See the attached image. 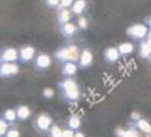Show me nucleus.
Segmentation results:
<instances>
[{
    "label": "nucleus",
    "mask_w": 151,
    "mask_h": 137,
    "mask_svg": "<svg viewBox=\"0 0 151 137\" xmlns=\"http://www.w3.org/2000/svg\"><path fill=\"white\" fill-rule=\"evenodd\" d=\"M58 87L62 92L63 98L67 102H76L79 100L81 92H79L78 83L73 78H64L62 82L58 83Z\"/></svg>",
    "instance_id": "nucleus-1"
},
{
    "label": "nucleus",
    "mask_w": 151,
    "mask_h": 137,
    "mask_svg": "<svg viewBox=\"0 0 151 137\" xmlns=\"http://www.w3.org/2000/svg\"><path fill=\"white\" fill-rule=\"evenodd\" d=\"M81 50L77 44H69L59 48L55 52V58L59 60L60 63H67V62H72V63H77Z\"/></svg>",
    "instance_id": "nucleus-2"
},
{
    "label": "nucleus",
    "mask_w": 151,
    "mask_h": 137,
    "mask_svg": "<svg viewBox=\"0 0 151 137\" xmlns=\"http://www.w3.org/2000/svg\"><path fill=\"white\" fill-rule=\"evenodd\" d=\"M52 125H53V118H52L48 113H40V115H38L34 118V121H33L34 128L38 132H40V133L48 132Z\"/></svg>",
    "instance_id": "nucleus-3"
},
{
    "label": "nucleus",
    "mask_w": 151,
    "mask_h": 137,
    "mask_svg": "<svg viewBox=\"0 0 151 137\" xmlns=\"http://www.w3.org/2000/svg\"><path fill=\"white\" fill-rule=\"evenodd\" d=\"M126 34L131 38H134V39L142 40L149 34V27H146L144 24H134L130 28H127Z\"/></svg>",
    "instance_id": "nucleus-4"
},
{
    "label": "nucleus",
    "mask_w": 151,
    "mask_h": 137,
    "mask_svg": "<svg viewBox=\"0 0 151 137\" xmlns=\"http://www.w3.org/2000/svg\"><path fill=\"white\" fill-rule=\"evenodd\" d=\"M17 60H19L18 49L12 47H6L3 49L0 54V63H17Z\"/></svg>",
    "instance_id": "nucleus-5"
},
{
    "label": "nucleus",
    "mask_w": 151,
    "mask_h": 137,
    "mask_svg": "<svg viewBox=\"0 0 151 137\" xmlns=\"http://www.w3.org/2000/svg\"><path fill=\"white\" fill-rule=\"evenodd\" d=\"M93 63V54L92 52L89 50L88 48L83 49L79 54V58H78V62H77V67L78 69H86L88 67H91Z\"/></svg>",
    "instance_id": "nucleus-6"
},
{
    "label": "nucleus",
    "mask_w": 151,
    "mask_h": 137,
    "mask_svg": "<svg viewBox=\"0 0 151 137\" xmlns=\"http://www.w3.org/2000/svg\"><path fill=\"white\" fill-rule=\"evenodd\" d=\"M18 54H19V60L22 63H29L30 60L34 59L35 49L32 45H24L18 50Z\"/></svg>",
    "instance_id": "nucleus-7"
},
{
    "label": "nucleus",
    "mask_w": 151,
    "mask_h": 137,
    "mask_svg": "<svg viewBox=\"0 0 151 137\" xmlns=\"http://www.w3.org/2000/svg\"><path fill=\"white\" fill-rule=\"evenodd\" d=\"M52 65V58L45 54V53H40L37 55V58L34 60V68L37 70H47Z\"/></svg>",
    "instance_id": "nucleus-8"
},
{
    "label": "nucleus",
    "mask_w": 151,
    "mask_h": 137,
    "mask_svg": "<svg viewBox=\"0 0 151 137\" xmlns=\"http://www.w3.org/2000/svg\"><path fill=\"white\" fill-rule=\"evenodd\" d=\"M19 73V65L17 63H0V77L5 78Z\"/></svg>",
    "instance_id": "nucleus-9"
},
{
    "label": "nucleus",
    "mask_w": 151,
    "mask_h": 137,
    "mask_svg": "<svg viewBox=\"0 0 151 137\" xmlns=\"http://www.w3.org/2000/svg\"><path fill=\"white\" fill-rule=\"evenodd\" d=\"M139 55L144 59H150L151 55V40L150 34H147V39H142L139 45Z\"/></svg>",
    "instance_id": "nucleus-10"
},
{
    "label": "nucleus",
    "mask_w": 151,
    "mask_h": 137,
    "mask_svg": "<svg viewBox=\"0 0 151 137\" xmlns=\"http://www.w3.org/2000/svg\"><path fill=\"white\" fill-rule=\"evenodd\" d=\"M103 57H105V62L108 64H113L120 59V53L116 47H108L106 50L103 52Z\"/></svg>",
    "instance_id": "nucleus-11"
},
{
    "label": "nucleus",
    "mask_w": 151,
    "mask_h": 137,
    "mask_svg": "<svg viewBox=\"0 0 151 137\" xmlns=\"http://www.w3.org/2000/svg\"><path fill=\"white\" fill-rule=\"evenodd\" d=\"M59 30H60V34H62L64 38H72L73 35H76L78 33V28L74 23L68 22V23H65V24L60 25Z\"/></svg>",
    "instance_id": "nucleus-12"
},
{
    "label": "nucleus",
    "mask_w": 151,
    "mask_h": 137,
    "mask_svg": "<svg viewBox=\"0 0 151 137\" xmlns=\"http://www.w3.org/2000/svg\"><path fill=\"white\" fill-rule=\"evenodd\" d=\"M77 72H78L77 63H72V62L63 63V67H62V75H63L64 78H72Z\"/></svg>",
    "instance_id": "nucleus-13"
},
{
    "label": "nucleus",
    "mask_w": 151,
    "mask_h": 137,
    "mask_svg": "<svg viewBox=\"0 0 151 137\" xmlns=\"http://www.w3.org/2000/svg\"><path fill=\"white\" fill-rule=\"evenodd\" d=\"M15 113H17V120L25 121L30 117L32 111H30V108L25 105H19L15 107Z\"/></svg>",
    "instance_id": "nucleus-14"
},
{
    "label": "nucleus",
    "mask_w": 151,
    "mask_h": 137,
    "mask_svg": "<svg viewBox=\"0 0 151 137\" xmlns=\"http://www.w3.org/2000/svg\"><path fill=\"white\" fill-rule=\"evenodd\" d=\"M87 8V1L86 0H76V1H73L72 6H70V11H72L73 15H82L83 11L86 10Z\"/></svg>",
    "instance_id": "nucleus-15"
},
{
    "label": "nucleus",
    "mask_w": 151,
    "mask_h": 137,
    "mask_svg": "<svg viewBox=\"0 0 151 137\" xmlns=\"http://www.w3.org/2000/svg\"><path fill=\"white\" fill-rule=\"evenodd\" d=\"M72 18H73V14H72V11H70V8H65V9H60V10H58V16H57V19H58L59 25H63V24H65V23L70 22Z\"/></svg>",
    "instance_id": "nucleus-16"
},
{
    "label": "nucleus",
    "mask_w": 151,
    "mask_h": 137,
    "mask_svg": "<svg viewBox=\"0 0 151 137\" xmlns=\"http://www.w3.org/2000/svg\"><path fill=\"white\" fill-rule=\"evenodd\" d=\"M115 133L117 137H140L139 131H137V128H135V127H131L129 130H124V128H121V127H119V128L115 131Z\"/></svg>",
    "instance_id": "nucleus-17"
},
{
    "label": "nucleus",
    "mask_w": 151,
    "mask_h": 137,
    "mask_svg": "<svg viewBox=\"0 0 151 137\" xmlns=\"http://www.w3.org/2000/svg\"><path fill=\"white\" fill-rule=\"evenodd\" d=\"M65 125L69 130H73V131H78L81 128V120L78 118L77 116H69L67 120H65Z\"/></svg>",
    "instance_id": "nucleus-18"
},
{
    "label": "nucleus",
    "mask_w": 151,
    "mask_h": 137,
    "mask_svg": "<svg viewBox=\"0 0 151 137\" xmlns=\"http://www.w3.org/2000/svg\"><path fill=\"white\" fill-rule=\"evenodd\" d=\"M116 48L119 50L120 57H122V55H129L131 53H134L135 45L132 43H121L119 47H116Z\"/></svg>",
    "instance_id": "nucleus-19"
},
{
    "label": "nucleus",
    "mask_w": 151,
    "mask_h": 137,
    "mask_svg": "<svg viewBox=\"0 0 151 137\" xmlns=\"http://www.w3.org/2000/svg\"><path fill=\"white\" fill-rule=\"evenodd\" d=\"M134 126H135V128H139L140 131H142V132H145V133L150 135V132H151L150 123L145 118H142V117H141L139 121H136L135 123H134Z\"/></svg>",
    "instance_id": "nucleus-20"
},
{
    "label": "nucleus",
    "mask_w": 151,
    "mask_h": 137,
    "mask_svg": "<svg viewBox=\"0 0 151 137\" xmlns=\"http://www.w3.org/2000/svg\"><path fill=\"white\" fill-rule=\"evenodd\" d=\"M3 120H5L10 126H13V123L17 121V113L14 108H8V110L4 111L3 113Z\"/></svg>",
    "instance_id": "nucleus-21"
},
{
    "label": "nucleus",
    "mask_w": 151,
    "mask_h": 137,
    "mask_svg": "<svg viewBox=\"0 0 151 137\" xmlns=\"http://www.w3.org/2000/svg\"><path fill=\"white\" fill-rule=\"evenodd\" d=\"M76 25H77L78 29L86 30L87 28H88V20H87V18L83 16V15L77 16V19H76Z\"/></svg>",
    "instance_id": "nucleus-22"
},
{
    "label": "nucleus",
    "mask_w": 151,
    "mask_h": 137,
    "mask_svg": "<svg viewBox=\"0 0 151 137\" xmlns=\"http://www.w3.org/2000/svg\"><path fill=\"white\" fill-rule=\"evenodd\" d=\"M62 131L63 130H60V127L59 126H57V125H52L50 126V128H49V137H62Z\"/></svg>",
    "instance_id": "nucleus-23"
},
{
    "label": "nucleus",
    "mask_w": 151,
    "mask_h": 137,
    "mask_svg": "<svg viewBox=\"0 0 151 137\" xmlns=\"http://www.w3.org/2000/svg\"><path fill=\"white\" fill-rule=\"evenodd\" d=\"M9 127H10V125H9L5 120L0 118V137L5 136V133H6V131H8Z\"/></svg>",
    "instance_id": "nucleus-24"
},
{
    "label": "nucleus",
    "mask_w": 151,
    "mask_h": 137,
    "mask_svg": "<svg viewBox=\"0 0 151 137\" xmlns=\"http://www.w3.org/2000/svg\"><path fill=\"white\" fill-rule=\"evenodd\" d=\"M5 137H20V132H19V130L15 128V127L10 126L8 128V131H6Z\"/></svg>",
    "instance_id": "nucleus-25"
},
{
    "label": "nucleus",
    "mask_w": 151,
    "mask_h": 137,
    "mask_svg": "<svg viewBox=\"0 0 151 137\" xmlns=\"http://www.w3.org/2000/svg\"><path fill=\"white\" fill-rule=\"evenodd\" d=\"M42 94H43V97L45 98V100H52V98L54 97V89L53 88H49L47 87L43 89V92H42Z\"/></svg>",
    "instance_id": "nucleus-26"
},
{
    "label": "nucleus",
    "mask_w": 151,
    "mask_h": 137,
    "mask_svg": "<svg viewBox=\"0 0 151 137\" xmlns=\"http://www.w3.org/2000/svg\"><path fill=\"white\" fill-rule=\"evenodd\" d=\"M74 0H59V4L58 6H57V9L58 10H60V9H65V8H70L72 6Z\"/></svg>",
    "instance_id": "nucleus-27"
},
{
    "label": "nucleus",
    "mask_w": 151,
    "mask_h": 137,
    "mask_svg": "<svg viewBox=\"0 0 151 137\" xmlns=\"http://www.w3.org/2000/svg\"><path fill=\"white\" fill-rule=\"evenodd\" d=\"M140 118H141V113H140V112H136V111L131 112V115H130V120H131L132 123H135V122H136V121H139Z\"/></svg>",
    "instance_id": "nucleus-28"
},
{
    "label": "nucleus",
    "mask_w": 151,
    "mask_h": 137,
    "mask_svg": "<svg viewBox=\"0 0 151 137\" xmlns=\"http://www.w3.org/2000/svg\"><path fill=\"white\" fill-rule=\"evenodd\" d=\"M44 1L49 8H57L59 4V0H44Z\"/></svg>",
    "instance_id": "nucleus-29"
},
{
    "label": "nucleus",
    "mask_w": 151,
    "mask_h": 137,
    "mask_svg": "<svg viewBox=\"0 0 151 137\" xmlns=\"http://www.w3.org/2000/svg\"><path fill=\"white\" fill-rule=\"evenodd\" d=\"M74 135V131L73 130H69V128H65L62 131V137H73Z\"/></svg>",
    "instance_id": "nucleus-30"
},
{
    "label": "nucleus",
    "mask_w": 151,
    "mask_h": 137,
    "mask_svg": "<svg viewBox=\"0 0 151 137\" xmlns=\"http://www.w3.org/2000/svg\"><path fill=\"white\" fill-rule=\"evenodd\" d=\"M73 137H86V136H84V133H83V132L82 131H74V135H73Z\"/></svg>",
    "instance_id": "nucleus-31"
},
{
    "label": "nucleus",
    "mask_w": 151,
    "mask_h": 137,
    "mask_svg": "<svg viewBox=\"0 0 151 137\" xmlns=\"http://www.w3.org/2000/svg\"><path fill=\"white\" fill-rule=\"evenodd\" d=\"M74 1H76V0H74Z\"/></svg>",
    "instance_id": "nucleus-32"
}]
</instances>
